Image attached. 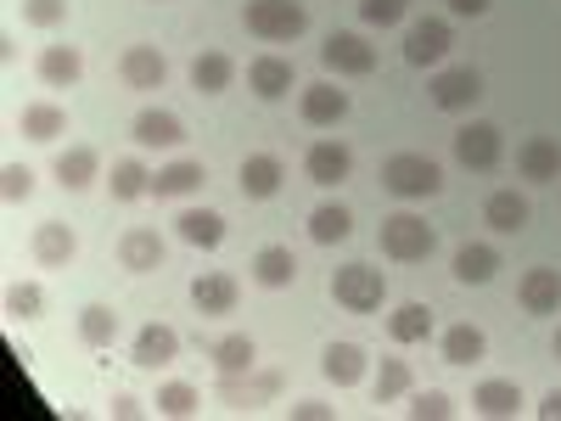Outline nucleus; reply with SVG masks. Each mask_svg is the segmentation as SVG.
Returning a JSON list of instances; mask_svg holds the SVG:
<instances>
[{
  "label": "nucleus",
  "instance_id": "1",
  "mask_svg": "<svg viewBox=\"0 0 561 421\" xmlns=\"http://www.w3.org/2000/svg\"><path fill=\"white\" fill-rule=\"evenodd\" d=\"M242 23H248L253 39L287 45V39H304L309 34V7H304V0H248Z\"/></svg>",
  "mask_w": 561,
  "mask_h": 421
},
{
  "label": "nucleus",
  "instance_id": "2",
  "mask_svg": "<svg viewBox=\"0 0 561 421\" xmlns=\"http://www.w3.org/2000/svg\"><path fill=\"white\" fill-rule=\"evenodd\" d=\"M377 248H382V259H393V264H421V259H433L438 230L421 219V214H388L382 230H377Z\"/></svg>",
  "mask_w": 561,
  "mask_h": 421
},
{
  "label": "nucleus",
  "instance_id": "3",
  "mask_svg": "<svg viewBox=\"0 0 561 421\" xmlns=\"http://www.w3.org/2000/svg\"><path fill=\"white\" fill-rule=\"evenodd\" d=\"M382 185L393 197H404V203H427V197L444 192V169L433 158H421V152H393L382 163Z\"/></svg>",
  "mask_w": 561,
  "mask_h": 421
},
{
  "label": "nucleus",
  "instance_id": "4",
  "mask_svg": "<svg viewBox=\"0 0 561 421\" xmlns=\"http://www.w3.org/2000/svg\"><path fill=\"white\" fill-rule=\"evenodd\" d=\"M332 298L348 309V315H377L388 304V275L377 264H343L332 275Z\"/></svg>",
  "mask_w": 561,
  "mask_h": 421
},
{
  "label": "nucleus",
  "instance_id": "5",
  "mask_svg": "<svg viewBox=\"0 0 561 421\" xmlns=\"http://www.w3.org/2000/svg\"><path fill=\"white\" fill-rule=\"evenodd\" d=\"M320 62L337 79H370L377 73V45H370L359 29H332L325 45H320Z\"/></svg>",
  "mask_w": 561,
  "mask_h": 421
},
{
  "label": "nucleus",
  "instance_id": "6",
  "mask_svg": "<svg viewBox=\"0 0 561 421\" xmlns=\"http://www.w3.org/2000/svg\"><path fill=\"white\" fill-rule=\"evenodd\" d=\"M427 96H433V107H444V113H472L478 102H483V73L478 68H438L433 79H427Z\"/></svg>",
  "mask_w": 561,
  "mask_h": 421
},
{
  "label": "nucleus",
  "instance_id": "7",
  "mask_svg": "<svg viewBox=\"0 0 561 421\" xmlns=\"http://www.w3.org/2000/svg\"><path fill=\"white\" fill-rule=\"evenodd\" d=\"M449 45H455L449 18H415V23L404 29V62H410V68H444Z\"/></svg>",
  "mask_w": 561,
  "mask_h": 421
},
{
  "label": "nucleus",
  "instance_id": "8",
  "mask_svg": "<svg viewBox=\"0 0 561 421\" xmlns=\"http://www.w3.org/2000/svg\"><path fill=\"white\" fill-rule=\"evenodd\" d=\"M500 158H505V140H500V129L494 124H466L460 135H455V163L460 169H478V174H489V169H500Z\"/></svg>",
  "mask_w": 561,
  "mask_h": 421
},
{
  "label": "nucleus",
  "instance_id": "9",
  "mask_svg": "<svg viewBox=\"0 0 561 421\" xmlns=\"http://www.w3.org/2000/svg\"><path fill=\"white\" fill-rule=\"evenodd\" d=\"M129 135H135V147H147V152H174L185 140V118L169 113V107H140Z\"/></svg>",
  "mask_w": 561,
  "mask_h": 421
},
{
  "label": "nucleus",
  "instance_id": "10",
  "mask_svg": "<svg viewBox=\"0 0 561 421\" xmlns=\"http://www.w3.org/2000/svg\"><path fill=\"white\" fill-rule=\"evenodd\" d=\"M348 90H337L332 79H320V84H304V96H298V113H304V124L309 129H332V124H343L348 118Z\"/></svg>",
  "mask_w": 561,
  "mask_h": 421
},
{
  "label": "nucleus",
  "instance_id": "11",
  "mask_svg": "<svg viewBox=\"0 0 561 421\" xmlns=\"http://www.w3.org/2000/svg\"><path fill=\"white\" fill-rule=\"evenodd\" d=\"M237 298H242V287H237V275H225V270H203V275L192 281V309H197L203 320L237 315Z\"/></svg>",
  "mask_w": 561,
  "mask_h": 421
},
{
  "label": "nucleus",
  "instance_id": "12",
  "mask_svg": "<svg viewBox=\"0 0 561 421\" xmlns=\"http://www.w3.org/2000/svg\"><path fill=\"white\" fill-rule=\"evenodd\" d=\"M174 360H180V332H174V326H163V320L140 326L135 343H129V365H140V371H163V365H174Z\"/></svg>",
  "mask_w": 561,
  "mask_h": 421
},
{
  "label": "nucleus",
  "instance_id": "13",
  "mask_svg": "<svg viewBox=\"0 0 561 421\" xmlns=\"http://www.w3.org/2000/svg\"><path fill=\"white\" fill-rule=\"evenodd\" d=\"M28 253H34V264H45V270H62V264H73V259H79V237H73V225H62V219H45V225H34Z\"/></svg>",
  "mask_w": 561,
  "mask_h": 421
},
{
  "label": "nucleus",
  "instance_id": "14",
  "mask_svg": "<svg viewBox=\"0 0 561 421\" xmlns=\"http://www.w3.org/2000/svg\"><path fill=\"white\" fill-rule=\"evenodd\" d=\"M293 84H298V68H293L287 57L264 52V57H253V62H248V90H253L259 102H280V96H293Z\"/></svg>",
  "mask_w": 561,
  "mask_h": 421
},
{
  "label": "nucleus",
  "instance_id": "15",
  "mask_svg": "<svg viewBox=\"0 0 561 421\" xmlns=\"http://www.w3.org/2000/svg\"><path fill=\"white\" fill-rule=\"evenodd\" d=\"M304 174L332 192V185H343V180L354 174V152L343 147V140H314V147L304 152Z\"/></svg>",
  "mask_w": 561,
  "mask_h": 421
},
{
  "label": "nucleus",
  "instance_id": "16",
  "mask_svg": "<svg viewBox=\"0 0 561 421\" xmlns=\"http://www.w3.org/2000/svg\"><path fill=\"white\" fill-rule=\"evenodd\" d=\"M118 264L129 270V275H152V270H163V237L152 225H129L124 237H118Z\"/></svg>",
  "mask_w": 561,
  "mask_h": 421
},
{
  "label": "nucleus",
  "instance_id": "17",
  "mask_svg": "<svg viewBox=\"0 0 561 421\" xmlns=\"http://www.w3.org/2000/svg\"><path fill=\"white\" fill-rule=\"evenodd\" d=\"M118 79L129 90H163L169 84V62H163L158 45H129V52L118 57Z\"/></svg>",
  "mask_w": 561,
  "mask_h": 421
},
{
  "label": "nucleus",
  "instance_id": "18",
  "mask_svg": "<svg viewBox=\"0 0 561 421\" xmlns=\"http://www.w3.org/2000/svg\"><path fill=\"white\" fill-rule=\"evenodd\" d=\"M39 84H51V90H73L84 79V57H79V45H45L39 62H34Z\"/></svg>",
  "mask_w": 561,
  "mask_h": 421
},
{
  "label": "nucleus",
  "instance_id": "19",
  "mask_svg": "<svg viewBox=\"0 0 561 421\" xmlns=\"http://www.w3.org/2000/svg\"><path fill=\"white\" fill-rule=\"evenodd\" d=\"M248 275L259 281V287L280 293V287H293V281H298V253H293V248H280V242H270V248H259V253H253Z\"/></svg>",
  "mask_w": 561,
  "mask_h": 421
},
{
  "label": "nucleus",
  "instance_id": "20",
  "mask_svg": "<svg viewBox=\"0 0 561 421\" xmlns=\"http://www.w3.org/2000/svg\"><path fill=\"white\" fill-rule=\"evenodd\" d=\"M517 304H523L528 315H556V309H561V270H550V264L528 270V275L517 281Z\"/></svg>",
  "mask_w": 561,
  "mask_h": 421
},
{
  "label": "nucleus",
  "instance_id": "21",
  "mask_svg": "<svg viewBox=\"0 0 561 421\" xmlns=\"http://www.w3.org/2000/svg\"><path fill=\"white\" fill-rule=\"evenodd\" d=\"M203 185H208L203 158H174L152 174V197H192V192H203Z\"/></svg>",
  "mask_w": 561,
  "mask_h": 421
},
{
  "label": "nucleus",
  "instance_id": "22",
  "mask_svg": "<svg viewBox=\"0 0 561 421\" xmlns=\"http://www.w3.org/2000/svg\"><path fill=\"white\" fill-rule=\"evenodd\" d=\"M517 174L523 180H534V185H550V180H561V147L550 135H534V140H523L517 147Z\"/></svg>",
  "mask_w": 561,
  "mask_h": 421
},
{
  "label": "nucleus",
  "instance_id": "23",
  "mask_svg": "<svg viewBox=\"0 0 561 421\" xmlns=\"http://www.w3.org/2000/svg\"><path fill=\"white\" fill-rule=\"evenodd\" d=\"M280 180H287L280 158H270V152H253V158H242V174H237L242 197H253V203H270V197L280 192Z\"/></svg>",
  "mask_w": 561,
  "mask_h": 421
},
{
  "label": "nucleus",
  "instance_id": "24",
  "mask_svg": "<svg viewBox=\"0 0 561 421\" xmlns=\"http://www.w3.org/2000/svg\"><path fill=\"white\" fill-rule=\"evenodd\" d=\"M528 219H534V208H528V197H517V192H494V197L483 203V225L500 230V237H523Z\"/></svg>",
  "mask_w": 561,
  "mask_h": 421
},
{
  "label": "nucleus",
  "instance_id": "25",
  "mask_svg": "<svg viewBox=\"0 0 561 421\" xmlns=\"http://www.w3.org/2000/svg\"><path fill=\"white\" fill-rule=\"evenodd\" d=\"M494 270H500V248L494 242H466L455 253V281L460 287H489Z\"/></svg>",
  "mask_w": 561,
  "mask_h": 421
},
{
  "label": "nucleus",
  "instance_id": "26",
  "mask_svg": "<svg viewBox=\"0 0 561 421\" xmlns=\"http://www.w3.org/2000/svg\"><path fill=\"white\" fill-rule=\"evenodd\" d=\"M118 332H124V320H118L113 304H84L79 309V343L84 349H113Z\"/></svg>",
  "mask_w": 561,
  "mask_h": 421
},
{
  "label": "nucleus",
  "instance_id": "27",
  "mask_svg": "<svg viewBox=\"0 0 561 421\" xmlns=\"http://www.w3.org/2000/svg\"><path fill=\"white\" fill-rule=\"evenodd\" d=\"M523 405H528V399H523V388H517V383H500V377H494V383H478V394H472V410H478V416H489V421H511V416H523Z\"/></svg>",
  "mask_w": 561,
  "mask_h": 421
},
{
  "label": "nucleus",
  "instance_id": "28",
  "mask_svg": "<svg viewBox=\"0 0 561 421\" xmlns=\"http://www.w3.org/2000/svg\"><path fill=\"white\" fill-rule=\"evenodd\" d=\"M18 129H23L28 140H39V147H51V140L68 135V113H62L57 102H28V107L18 113Z\"/></svg>",
  "mask_w": 561,
  "mask_h": 421
},
{
  "label": "nucleus",
  "instance_id": "29",
  "mask_svg": "<svg viewBox=\"0 0 561 421\" xmlns=\"http://www.w3.org/2000/svg\"><path fill=\"white\" fill-rule=\"evenodd\" d=\"M320 371H325V383L354 388V383L365 377V349H359V343H325V349H320Z\"/></svg>",
  "mask_w": 561,
  "mask_h": 421
},
{
  "label": "nucleus",
  "instance_id": "30",
  "mask_svg": "<svg viewBox=\"0 0 561 421\" xmlns=\"http://www.w3.org/2000/svg\"><path fill=\"white\" fill-rule=\"evenodd\" d=\"M96 174H102L96 147H68V152H57V185H62V192H84V185H96Z\"/></svg>",
  "mask_w": 561,
  "mask_h": 421
},
{
  "label": "nucleus",
  "instance_id": "31",
  "mask_svg": "<svg viewBox=\"0 0 561 421\" xmlns=\"http://www.w3.org/2000/svg\"><path fill=\"white\" fill-rule=\"evenodd\" d=\"M174 230H180L185 248H219V242H225V214H214V208H185V214L174 219Z\"/></svg>",
  "mask_w": 561,
  "mask_h": 421
},
{
  "label": "nucleus",
  "instance_id": "32",
  "mask_svg": "<svg viewBox=\"0 0 561 421\" xmlns=\"http://www.w3.org/2000/svg\"><path fill=\"white\" fill-rule=\"evenodd\" d=\"M107 192H113V203H140V197H152V169L140 163V158H118L113 174H107Z\"/></svg>",
  "mask_w": 561,
  "mask_h": 421
},
{
  "label": "nucleus",
  "instance_id": "33",
  "mask_svg": "<svg viewBox=\"0 0 561 421\" xmlns=\"http://www.w3.org/2000/svg\"><path fill=\"white\" fill-rule=\"evenodd\" d=\"M230 79H237V62H230L225 52H203V57H192V90H197V96H225Z\"/></svg>",
  "mask_w": 561,
  "mask_h": 421
},
{
  "label": "nucleus",
  "instance_id": "34",
  "mask_svg": "<svg viewBox=\"0 0 561 421\" xmlns=\"http://www.w3.org/2000/svg\"><path fill=\"white\" fill-rule=\"evenodd\" d=\"M197 343H203V338H197ZM203 349H208L214 371H253V365H259V349H253L248 332H225V338H214V343H203Z\"/></svg>",
  "mask_w": 561,
  "mask_h": 421
},
{
  "label": "nucleus",
  "instance_id": "35",
  "mask_svg": "<svg viewBox=\"0 0 561 421\" xmlns=\"http://www.w3.org/2000/svg\"><path fill=\"white\" fill-rule=\"evenodd\" d=\"M348 230H354V214H348L343 203H320V208L309 214V242H320V248L348 242Z\"/></svg>",
  "mask_w": 561,
  "mask_h": 421
},
{
  "label": "nucleus",
  "instance_id": "36",
  "mask_svg": "<svg viewBox=\"0 0 561 421\" xmlns=\"http://www.w3.org/2000/svg\"><path fill=\"white\" fill-rule=\"evenodd\" d=\"M438 349H444V365H478V360L489 354V338L478 332V326L460 320V326H449V332H444Z\"/></svg>",
  "mask_w": 561,
  "mask_h": 421
},
{
  "label": "nucleus",
  "instance_id": "37",
  "mask_svg": "<svg viewBox=\"0 0 561 421\" xmlns=\"http://www.w3.org/2000/svg\"><path fill=\"white\" fill-rule=\"evenodd\" d=\"M388 338L393 343H427L433 338V309L427 304H399L388 315Z\"/></svg>",
  "mask_w": 561,
  "mask_h": 421
},
{
  "label": "nucleus",
  "instance_id": "38",
  "mask_svg": "<svg viewBox=\"0 0 561 421\" xmlns=\"http://www.w3.org/2000/svg\"><path fill=\"white\" fill-rule=\"evenodd\" d=\"M415 377H410V360H382L377 377H370V394H377V405H393V399H410Z\"/></svg>",
  "mask_w": 561,
  "mask_h": 421
},
{
  "label": "nucleus",
  "instance_id": "39",
  "mask_svg": "<svg viewBox=\"0 0 561 421\" xmlns=\"http://www.w3.org/2000/svg\"><path fill=\"white\" fill-rule=\"evenodd\" d=\"M152 405H158V416H169V421H185V416H197V410H203V394H197L192 383H163Z\"/></svg>",
  "mask_w": 561,
  "mask_h": 421
},
{
  "label": "nucleus",
  "instance_id": "40",
  "mask_svg": "<svg viewBox=\"0 0 561 421\" xmlns=\"http://www.w3.org/2000/svg\"><path fill=\"white\" fill-rule=\"evenodd\" d=\"M410 421H449L455 416V399L444 388H410Z\"/></svg>",
  "mask_w": 561,
  "mask_h": 421
},
{
  "label": "nucleus",
  "instance_id": "41",
  "mask_svg": "<svg viewBox=\"0 0 561 421\" xmlns=\"http://www.w3.org/2000/svg\"><path fill=\"white\" fill-rule=\"evenodd\" d=\"M7 315L12 320H39L45 315V287L39 281H12L7 287Z\"/></svg>",
  "mask_w": 561,
  "mask_h": 421
},
{
  "label": "nucleus",
  "instance_id": "42",
  "mask_svg": "<svg viewBox=\"0 0 561 421\" xmlns=\"http://www.w3.org/2000/svg\"><path fill=\"white\" fill-rule=\"evenodd\" d=\"M0 197H7L12 208L28 203L34 197V169L28 163H7V169H0Z\"/></svg>",
  "mask_w": 561,
  "mask_h": 421
},
{
  "label": "nucleus",
  "instance_id": "43",
  "mask_svg": "<svg viewBox=\"0 0 561 421\" xmlns=\"http://www.w3.org/2000/svg\"><path fill=\"white\" fill-rule=\"evenodd\" d=\"M404 12H410V0H359V23L370 29H393L404 23Z\"/></svg>",
  "mask_w": 561,
  "mask_h": 421
},
{
  "label": "nucleus",
  "instance_id": "44",
  "mask_svg": "<svg viewBox=\"0 0 561 421\" xmlns=\"http://www.w3.org/2000/svg\"><path fill=\"white\" fill-rule=\"evenodd\" d=\"M23 18L34 29H62L68 23V0H23Z\"/></svg>",
  "mask_w": 561,
  "mask_h": 421
},
{
  "label": "nucleus",
  "instance_id": "45",
  "mask_svg": "<svg viewBox=\"0 0 561 421\" xmlns=\"http://www.w3.org/2000/svg\"><path fill=\"white\" fill-rule=\"evenodd\" d=\"M287 416H293V421H332V405H320V399H298Z\"/></svg>",
  "mask_w": 561,
  "mask_h": 421
},
{
  "label": "nucleus",
  "instance_id": "46",
  "mask_svg": "<svg viewBox=\"0 0 561 421\" xmlns=\"http://www.w3.org/2000/svg\"><path fill=\"white\" fill-rule=\"evenodd\" d=\"M118 421H140V416H147V405H140L135 394H113V405H107Z\"/></svg>",
  "mask_w": 561,
  "mask_h": 421
},
{
  "label": "nucleus",
  "instance_id": "47",
  "mask_svg": "<svg viewBox=\"0 0 561 421\" xmlns=\"http://www.w3.org/2000/svg\"><path fill=\"white\" fill-rule=\"evenodd\" d=\"M489 7H494V0H449V12H455V18H483Z\"/></svg>",
  "mask_w": 561,
  "mask_h": 421
},
{
  "label": "nucleus",
  "instance_id": "48",
  "mask_svg": "<svg viewBox=\"0 0 561 421\" xmlns=\"http://www.w3.org/2000/svg\"><path fill=\"white\" fill-rule=\"evenodd\" d=\"M539 416H545V421H561V388H550V394L539 399Z\"/></svg>",
  "mask_w": 561,
  "mask_h": 421
},
{
  "label": "nucleus",
  "instance_id": "49",
  "mask_svg": "<svg viewBox=\"0 0 561 421\" xmlns=\"http://www.w3.org/2000/svg\"><path fill=\"white\" fill-rule=\"evenodd\" d=\"M550 349H556V360H561V332H556V338H550Z\"/></svg>",
  "mask_w": 561,
  "mask_h": 421
}]
</instances>
